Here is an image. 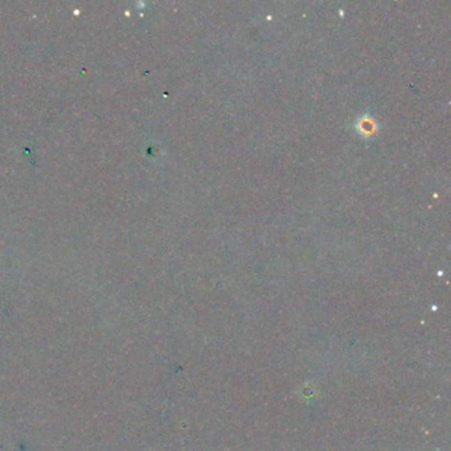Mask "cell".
Segmentation results:
<instances>
[{
  "instance_id": "6da1fadb",
  "label": "cell",
  "mask_w": 451,
  "mask_h": 451,
  "mask_svg": "<svg viewBox=\"0 0 451 451\" xmlns=\"http://www.w3.org/2000/svg\"><path fill=\"white\" fill-rule=\"evenodd\" d=\"M358 130L363 135L368 136V135H371V134L376 132V125H374V122L370 117H364V118L358 120Z\"/></svg>"
}]
</instances>
